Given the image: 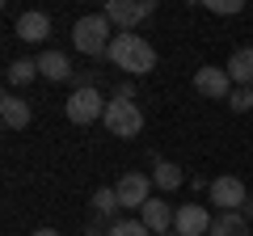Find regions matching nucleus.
Listing matches in <instances>:
<instances>
[{
	"label": "nucleus",
	"instance_id": "12",
	"mask_svg": "<svg viewBox=\"0 0 253 236\" xmlns=\"http://www.w3.org/2000/svg\"><path fill=\"white\" fill-rule=\"evenodd\" d=\"M46 34H51V17H46V13L30 9V13L17 17V38H21V42H42Z\"/></svg>",
	"mask_w": 253,
	"mask_h": 236
},
{
	"label": "nucleus",
	"instance_id": "5",
	"mask_svg": "<svg viewBox=\"0 0 253 236\" xmlns=\"http://www.w3.org/2000/svg\"><path fill=\"white\" fill-rule=\"evenodd\" d=\"M148 13H152V0H110L106 4L110 26H123V34H131V26L144 21Z\"/></svg>",
	"mask_w": 253,
	"mask_h": 236
},
{
	"label": "nucleus",
	"instance_id": "22",
	"mask_svg": "<svg viewBox=\"0 0 253 236\" xmlns=\"http://www.w3.org/2000/svg\"><path fill=\"white\" fill-rule=\"evenodd\" d=\"M241 215H245V219H253V194H249V198H245V207H241Z\"/></svg>",
	"mask_w": 253,
	"mask_h": 236
},
{
	"label": "nucleus",
	"instance_id": "24",
	"mask_svg": "<svg viewBox=\"0 0 253 236\" xmlns=\"http://www.w3.org/2000/svg\"><path fill=\"white\" fill-rule=\"evenodd\" d=\"M165 236H177V232H165Z\"/></svg>",
	"mask_w": 253,
	"mask_h": 236
},
{
	"label": "nucleus",
	"instance_id": "9",
	"mask_svg": "<svg viewBox=\"0 0 253 236\" xmlns=\"http://www.w3.org/2000/svg\"><path fill=\"white\" fill-rule=\"evenodd\" d=\"M194 89H199L203 97H211V101L232 97V89H228V72H224V68H199V72H194Z\"/></svg>",
	"mask_w": 253,
	"mask_h": 236
},
{
	"label": "nucleus",
	"instance_id": "8",
	"mask_svg": "<svg viewBox=\"0 0 253 236\" xmlns=\"http://www.w3.org/2000/svg\"><path fill=\"white\" fill-rule=\"evenodd\" d=\"M114 190H118V202H123L126 211H131V207H139V211H144V202L152 198V194H148V190H152V182H148L144 173H126L123 182L114 186Z\"/></svg>",
	"mask_w": 253,
	"mask_h": 236
},
{
	"label": "nucleus",
	"instance_id": "2",
	"mask_svg": "<svg viewBox=\"0 0 253 236\" xmlns=\"http://www.w3.org/2000/svg\"><path fill=\"white\" fill-rule=\"evenodd\" d=\"M72 42H76V51L93 55V59L106 55L110 42H114V38H110V17H106V13H89V17H81L72 26Z\"/></svg>",
	"mask_w": 253,
	"mask_h": 236
},
{
	"label": "nucleus",
	"instance_id": "21",
	"mask_svg": "<svg viewBox=\"0 0 253 236\" xmlns=\"http://www.w3.org/2000/svg\"><path fill=\"white\" fill-rule=\"evenodd\" d=\"M207 9L211 13H241L245 4H241V0H207Z\"/></svg>",
	"mask_w": 253,
	"mask_h": 236
},
{
	"label": "nucleus",
	"instance_id": "20",
	"mask_svg": "<svg viewBox=\"0 0 253 236\" xmlns=\"http://www.w3.org/2000/svg\"><path fill=\"white\" fill-rule=\"evenodd\" d=\"M228 110H236V114H249V110H253V89H232Z\"/></svg>",
	"mask_w": 253,
	"mask_h": 236
},
{
	"label": "nucleus",
	"instance_id": "13",
	"mask_svg": "<svg viewBox=\"0 0 253 236\" xmlns=\"http://www.w3.org/2000/svg\"><path fill=\"white\" fill-rule=\"evenodd\" d=\"M0 122H4L9 131L30 127V106L21 97H13V93H4V97H0Z\"/></svg>",
	"mask_w": 253,
	"mask_h": 236
},
{
	"label": "nucleus",
	"instance_id": "15",
	"mask_svg": "<svg viewBox=\"0 0 253 236\" xmlns=\"http://www.w3.org/2000/svg\"><path fill=\"white\" fill-rule=\"evenodd\" d=\"M38 76H46V80H68V76H72L68 55L63 51H42L38 55Z\"/></svg>",
	"mask_w": 253,
	"mask_h": 236
},
{
	"label": "nucleus",
	"instance_id": "19",
	"mask_svg": "<svg viewBox=\"0 0 253 236\" xmlns=\"http://www.w3.org/2000/svg\"><path fill=\"white\" fill-rule=\"evenodd\" d=\"M110 236H152V232H148L144 219H114L110 224Z\"/></svg>",
	"mask_w": 253,
	"mask_h": 236
},
{
	"label": "nucleus",
	"instance_id": "7",
	"mask_svg": "<svg viewBox=\"0 0 253 236\" xmlns=\"http://www.w3.org/2000/svg\"><path fill=\"white\" fill-rule=\"evenodd\" d=\"M173 232L177 236H207L211 232V215L199 202H186V207H177V215H173Z\"/></svg>",
	"mask_w": 253,
	"mask_h": 236
},
{
	"label": "nucleus",
	"instance_id": "14",
	"mask_svg": "<svg viewBox=\"0 0 253 236\" xmlns=\"http://www.w3.org/2000/svg\"><path fill=\"white\" fill-rule=\"evenodd\" d=\"M207 236H249V219H245L241 211H219V215L211 219Z\"/></svg>",
	"mask_w": 253,
	"mask_h": 236
},
{
	"label": "nucleus",
	"instance_id": "11",
	"mask_svg": "<svg viewBox=\"0 0 253 236\" xmlns=\"http://www.w3.org/2000/svg\"><path fill=\"white\" fill-rule=\"evenodd\" d=\"M173 215H177V211H169V202H161V198H148L144 211H139V219L148 224V232H152V236H165V232H169V228H173Z\"/></svg>",
	"mask_w": 253,
	"mask_h": 236
},
{
	"label": "nucleus",
	"instance_id": "4",
	"mask_svg": "<svg viewBox=\"0 0 253 236\" xmlns=\"http://www.w3.org/2000/svg\"><path fill=\"white\" fill-rule=\"evenodd\" d=\"M106 106L110 101H101V93H97V84H81V89L68 97V118H72L76 127H89L93 118H106Z\"/></svg>",
	"mask_w": 253,
	"mask_h": 236
},
{
	"label": "nucleus",
	"instance_id": "10",
	"mask_svg": "<svg viewBox=\"0 0 253 236\" xmlns=\"http://www.w3.org/2000/svg\"><path fill=\"white\" fill-rule=\"evenodd\" d=\"M224 72H228V80H236V89H253V46L232 51Z\"/></svg>",
	"mask_w": 253,
	"mask_h": 236
},
{
	"label": "nucleus",
	"instance_id": "18",
	"mask_svg": "<svg viewBox=\"0 0 253 236\" xmlns=\"http://www.w3.org/2000/svg\"><path fill=\"white\" fill-rule=\"evenodd\" d=\"M118 207H123V202H118V190H110V186H101V190L93 194V211H97V215L114 219V215H118Z\"/></svg>",
	"mask_w": 253,
	"mask_h": 236
},
{
	"label": "nucleus",
	"instance_id": "17",
	"mask_svg": "<svg viewBox=\"0 0 253 236\" xmlns=\"http://www.w3.org/2000/svg\"><path fill=\"white\" fill-rule=\"evenodd\" d=\"M38 76V59H13L9 72H4V80L9 84H30Z\"/></svg>",
	"mask_w": 253,
	"mask_h": 236
},
{
	"label": "nucleus",
	"instance_id": "23",
	"mask_svg": "<svg viewBox=\"0 0 253 236\" xmlns=\"http://www.w3.org/2000/svg\"><path fill=\"white\" fill-rule=\"evenodd\" d=\"M30 236H59L55 228H38V232H30Z\"/></svg>",
	"mask_w": 253,
	"mask_h": 236
},
{
	"label": "nucleus",
	"instance_id": "16",
	"mask_svg": "<svg viewBox=\"0 0 253 236\" xmlns=\"http://www.w3.org/2000/svg\"><path fill=\"white\" fill-rule=\"evenodd\" d=\"M152 182L161 186V190H177V186L186 182V173H181L173 160H156V173H152Z\"/></svg>",
	"mask_w": 253,
	"mask_h": 236
},
{
	"label": "nucleus",
	"instance_id": "3",
	"mask_svg": "<svg viewBox=\"0 0 253 236\" xmlns=\"http://www.w3.org/2000/svg\"><path fill=\"white\" fill-rule=\"evenodd\" d=\"M101 122H106V131L118 135V139H135L139 131H144V114H139V106L131 97H118V93H114V101L106 106V118H101Z\"/></svg>",
	"mask_w": 253,
	"mask_h": 236
},
{
	"label": "nucleus",
	"instance_id": "6",
	"mask_svg": "<svg viewBox=\"0 0 253 236\" xmlns=\"http://www.w3.org/2000/svg\"><path fill=\"white\" fill-rule=\"evenodd\" d=\"M245 198H249V190H245V182H241V177H232V173L211 182V202H215L219 211H241Z\"/></svg>",
	"mask_w": 253,
	"mask_h": 236
},
{
	"label": "nucleus",
	"instance_id": "1",
	"mask_svg": "<svg viewBox=\"0 0 253 236\" xmlns=\"http://www.w3.org/2000/svg\"><path fill=\"white\" fill-rule=\"evenodd\" d=\"M106 59H110L114 68H123V72H131V76H144V72H152V68H156L152 42H148V38H139V34H114Z\"/></svg>",
	"mask_w": 253,
	"mask_h": 236
}]
</instances>
